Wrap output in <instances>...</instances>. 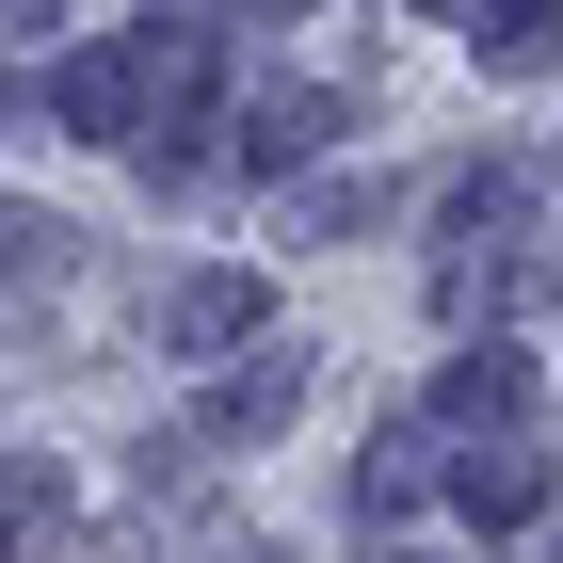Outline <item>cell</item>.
Instances as JSON below:
<instances>
[{"instance_id":"6da1fadb","label":"cell","mask_w":563,"mask_h":563,"mask_svg":"<svg viewBox=\"0 0 563 563\" xmlns=\"http://www.w3.org/2000/svg\"><path fill=\"white\" fill-rule=\"evenodd\" d=\"M48 499H65L48 467H0V563H16V548H48Z\"/></svg>"},{"instance_id":"7a4b0ae2","label":"cell","mask_w":563,"mask_h":563,"mask_svg":"<svg viewBox=\"0 0 563 563\" xmlns=\"http://www.w3.org/2000/svg\"><path fill=\"white\" fill-rule=\"evenodd\" d=\"M548 48H563V16H548V0H516V16L483 33V65H548Z\"/></svg>"}]
</instances>
